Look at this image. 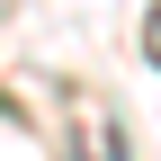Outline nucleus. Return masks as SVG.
Instances as JSON below:
<instances>
[{"label": "nucleus", "mask_w": 161, "mask_h": 161, "mask_svg": "<svg viewBox=\"0 0 161 161\" xmlns=\"http://www.w3.org/2000/svg\"><path fill=\"white\" fill-rule=\"evenodd\" d=\"M143 54H152V63H161V18H152V27H143Z\"/></svg>", "instance_id": "1"}]
</instances>
